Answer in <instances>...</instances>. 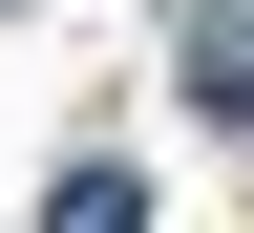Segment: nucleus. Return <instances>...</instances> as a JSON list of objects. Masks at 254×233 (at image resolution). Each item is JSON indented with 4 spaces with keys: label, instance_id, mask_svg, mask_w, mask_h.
<instances>
[{
    "label": "nucleus",
    "instance_id": "nucleus-1",
    "mask_svg": "<svg viewBox=\"0 0 254 233\" xmlns=\"http://www.w3.org/2000/svg\"><path fill=\"white\" fill-rule=\"evenodd\" d=\"M190 106H212V127H254V0H212V21H190Z\"/></svg>",
    "mask_w": 254,
    "mask_h": 233
},
{
    "label": "nucleus",
    "instance_id": "nucleus-2",
    "mask_svg": "<svg viewBox=\"0 0 254 233\" xmlns=\"http://www.w3.org/2000/svg\"><path fill=\"white\" fill-rule=\"evenodd\" d=\"M43 233H148V191H127L106 149H85V170H64V212H43Z\"/></svg>",
    "mask_w": 254,
    "mask_h": 233
}]
</instances>
